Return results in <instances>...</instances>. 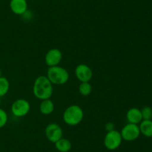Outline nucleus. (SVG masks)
Returning a JSON list of instances; mask_svg holds the SVG:
<instances>
[{
	"label": "nucleus",
	"instance_id": "obj_4",
	"mask_svg": "<svg viewBox=\"0 0 152 152\" xmlns=\"http://www.w3.org/2000/svg\"><path fill=\"white\" fill-rule=\"evenodd\" d=\"M123 142L120 132L113 130L108 131L104 138V145L108 150H116L118 148Z\"/></svg>",
	"mask_w": 152,
	"mask_h": 152
},
{
	"label": "nucleus",
	"instance_id": "obj_9",
	"mask_svg": "<svg viewBox=\"0 0 152 152\" xmlns=\"http://www.w3.org/2000/svg\"><path fill=\"white\" fill-rule=\"evenodd\" d=\"M62 59V53L59 49L53 48L48 51L45 58L46 65L48 67L58 66Z\"/></svg>",
	"mask_w": 152,
	"mask_h": 152
},
{
	"label": "nucleus",
	"instance_id": "obj_8",
	"mask_svg": "<svg viewBox=\"0 0 152 152\" xmlns=\"http://www.w3.org/2000/svg\"><path fill=\"white\" fill-rule=\"evenodd\" d=\"M75 75L80 82H89L93 77V71L88 65L81 63L76 67Z\"/></svg>",
	"mask_w": 152,
	"mask_h": 152
},
{
	"label": "nucleus",
	"instance_id": "obj_10",
	"mask_svg": "<svg viewBox=\"0 0 152 152\" xmlns=\"http://www.w3.org/2000/svg\"><path fill=\"white\" fill-rule=\"evenodd\" d=\"M28 1L27 0H10V8L11 11L16 15H23L28 10Z\"/></svg>",
	"mask_w": 152,
	"mask_h": 152
},
{
	"label": "nucleus",
	"instance_id": "obj_15",
	"mask_svg": "<svg viewBox=\"0 0 152 152\" xmlns=\"http://www.w3.org/2000/svg\"><path fill=\"white\" fill-rule=\"evenodd\" d=\"M10 89V82L5 77H0V97L4 96Z\"/></svg>",
	"mask_w": 152,
	"mask_h": 152
},
{
	"label": "nucleus",
	"instance_id": "obj_20",
	"mask_svg": "<svg viewBox=\"0 0 152 152\" xmlns=\"http://www.w3.org/2000/svg\"><path fill=\"white\" fill-rule=\"evenodd\" d=\"M1 76V69H0V77Z\"/></svg>",
	"mask_w": 152,
	"mask_h": 152
},
{
	"label": "nucleus",
	"instance_id": "obj_11",
	"mask_svg": "<svg viewBox=\"0 0 152 152\" xmlns=\"http://www.w3.org/2000/svg\"><path fill=\"white\" fill-rule=\"evenodd\" d=\"M126 119L129 123L136 124V125L140 124L142 121L141 110L136 107L129 109L126 113Z\"/></svg>",
	"mask_w": 152,
	"mask_h": 152
},
{
	"label": "nucleus",
	"instance_id": "obj_14",
	"mask_svg": "<svg viewBox=\"0 0 152 152\" xmlns=\"http://www.w3.org/2000/svg\"><path fill=\"white\" fill-rule=\"evenodd\" d=\"M56 150L59 152H68L71 148V142L65 138H61L54 143Z\"/></svg>",
	"mask_w": 152,
	"mask_h": 152
},
{
	"label": "nucleus",
	"instance_id": "obj_16",
	"mask_svg": "<svg viewBox=\"0 0 152 152\" xmlns=\"http://www.w3.org/2000/svg\"><path fill=\"white\" fill-rule=\"evenodd\" d=\"M92 92V86L89 82H81L79 86V92L83 96H88Z\"/></svg>",
	"mask_w": 152,
	"mask_h": 152
},
{
	"label": "nucleus",
	"instance_id": "obj_21",
	"mask_svg": "<svg viewBox=\"0 0 152 152\" xmlns=\"http://www.w3.org/2000/svg\"><path fill=\"white\" fill-rule=\"evenodd\" d=\"M1 97H0V104H1Z\"/></svg>",
	"mask_w": 152,
	"mask_h": 152
},
{
	"label": "nucleus",
	"instance_id": "obj_2",
	"mask_svg": "<svg viewBox=\"0 0 152 152\" xmlns=\"http://www.w3.org/2000/svg\"><path fill=\"white\" fill-rule=\"evenodd\" d=\"M47 77L52 84L63 85L68 81L70 76L66 69L58 65L48 67Z\"/></svg>",
	"mask_w": 152,
	"mask_h": 152
},
{
	"label": "nucleus",
	"instance_id": "obj_6",
	"mask_svg": "<svg viewBox=\"0 0 152 152\" xmlns=\"http://www.w3.org/2000/svg\"><path fill=\"white\" fill-rule=\"evenodd\" d=\"M123 140L132 142L136 140L140 135L139 125L136 124L129 123L125 125L120 131Z\"/></svg>",
	"mask_w": 152,
	"mask_h": 152
},
{
	"label": "nucleus",
	"instance_id": "obj_17",
	"mask_svg": "<svg viewBox=\"0 0 152 152\" xmlns=\"http://www.w3.org/2000/svg\"><path fill=\"white\" fill-rule=\"evenodd\" d=\"M142 120H151L152 119V108L145 106L141 110Z\"/></svg>",
	"mask_w": 152,
	"mask_h": 152
},
{
	"label": "nucleus",
	"instance_id": "obj_19",
	"mask_svg": "<svg viewBox=\"0 0 152 152\" xmlns=\"http://www.w3.org/2000/svg\"><path fill=\"white\" fill-rule=\"evenodd\" d=\"M105 128H106V130L108 131H113V130H114V124L111 123V122H109V123L106 124V125H105Z\"/></svg>",
	"mask_w": 152,
	"mask_h": 152
},
{
	"label": "nucleus",
	"instance_id": "obj_7",
	"mask_svg": "<svg viewBox=\"0 0 152 152\" xmlns=\"http://www.w3.org/2000/svg\"><path fill=\"white\" fill-rule=\"evenodd\" d=\"M45 134L47 139L50 142L55 143L61 138H62L63 131L58 124L50 123L45 128Z\"/></svg>",
	"mask_w": 152,
	"mask_h": 152
},
{
	"label": "nucleus",
	"instance_id": "obj_13",
	"mask_svg": "<svg viewBox=\"0 0 152 152\" xmlns=\"http://www.w3.org/2000/svg\"><path fill=\"white\" fill-rule=\"evenodd\" d=\"M139 128L140 134L146 137H152V120H142Z\"/></svg>",
	"mask_w": 152,
	"mask_h": 152
},
{
	"label": "nucleus",
	"instance_id": "obj_12",
	"mask_svg": "<svg viewBox=\"0 0 152 152\" xmlns=\"http://www.w3.org/2000/svg\"><path fill=\"white\" fill-rule=\"evenodd\" d=\"M39 110L41 113L43 115H50L54 110V104L53 101L49 98V99L42 100V102L40 103L39 105Z\"/></svg>",
	"mask_w": 152,
	"mask_h": 152
},
{
	"label": "nucleus",
	"instance_id": "obj_5",
	"mask_svg": "<svg viewBox=\"0 0 152 152\" xmlns=\"http://www.w3.org/2000/svg\"><path fill=\"white\" fill-rule=\"evenodd\" d=\"M31 110L29 101L24 98L16 100L11 105V112L16 117H23L28 114Z\"/></svg>",
	"mask_w": 152,
	"mask_h": 152
},
{
	"label": "nucleus",
	"instance_id": "obj_3",
	"mask_svg": "<svg viewBox=\"0 0 152 152\" xmlns=\"http://www.w3.org/2000/svg\"><path fill=\"white\" fill-rule=\"evenodd\" d=\"M84 117L83 110L77 104H73L65 109L63 113V121L66 125L76 126L83 121Z\"/></svg>",
	"mask_w": 152,
	"mask_h": 152
},
{
	"label": "nucleus",
	"instance_id": "obj_18",
	"mask_svg": "<svg viewBox=\"0 0 152 152\" xmlns=\"http://www.w3.org/2000/svg\"><path fill=\"white\" fill-rule=\"evenodd\" d=\"M7 119L8 117L5 110L0 108V129L5 126L7 122Z\"/></svg>",
	"mask_w": 152,
	"mask_h": 152
},
{
	"label": "nucleus",
	"instance_id": "obj_1",
	"mask_svg": "<svg viewBox=\"0 0 152 152\" xmlns=\"http://www.w3.org/2000/svg\"><path fill=\"white\" fill-rule=\"evenodd\" d=\"M53 84L47 76L40 75L36 78L33 86V93L39 100L49 99L53 95Z\"/></svg>",
	"mask_w": 152,
	"mask_h": 152
}]
</instances>
